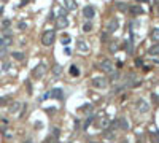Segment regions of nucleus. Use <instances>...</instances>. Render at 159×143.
I'll use <instances>...</instances> for the list:
<instances>
[{
	"instance_id": "nucleus-14",
	"label": "nucleus",
	"mask_w": 159,
	"mask_h": 143,
	"mask_svg": "<svg viewBox=\"0 0 159 143\" xmlns=\"http://www.w3.org/2000/svg\"><path fill=\"white\" fill-rule=\"evenodd\" d=\"M19 108H21V103H19V102H13V103L10 105V108H8V111H10L11 114H16V113L19 111Z\"/></svg>"
},
{
	"instance_id": "nucleus-39",
	"label": "nucleus",
	"mask_w": 159,
	"mask_h": 143,
	"mask_svg": "<svg viewBox=\"0 0 159 143\" xmlns=\"http://www.w3.org/2000/svg\"><path fill=\"white\" fill-rule=\"evenodd\" d=\"M24 143H32V141H24Z\"/></svg>"
},
{
	"instance_id": "nucleus-20",
	"label": "nucleus",
	"mask_w": 159,
	"mask_h": 143,
	"mask_svg": "<svg viewBox=\"0 0 159 143\" xmlns=\"http://www.w3.org/2000/svg\"><path fill=\"white\" fill-rule=\"evenodd\" d=\"M116 8H118L119 11H127V6H126V3H121V2H118V3H116Z\"/></svg>"
},
{
	"instance_id": "nucleus-7",
	"label": "nucleus",
	"mask_w": 159,
	"mask_h": 143,
	"mask_svg": "<svg viewBox=\"0 0 159 143\" xmlns=\"http://www.w3.org/2000/svg\"><path fill=\"white\" fill-rule=\"evenodd\" d=\"M137 108H139V111H140V113H147V111L150 110V106H148V103L145 102L143 99H140L139 102H137Z\"/></svg>"
},
{
	"instance_id": "nucleus-23",
	"label": "nucleus",
	"mask_w": 159,
	"mask_h": 143,
	"mask_svg": "<svg viewBox=\"0 0 159 143\" xmlns=\"http://www.w3.org/2000/svg\"><path fill=\"white\" fill-rule=\"evenodd\" d=\"M10 102V96H6V97H2L0 99V105H5V103H8Z\"/></svg>"
},
{
	"instance_id": "nucleus-35",
	"label": "nucleus",
	"mask_w": 159,
	"mask_h": 143,
	"mask_svg": "<svg viewBox=\"0 0 159 143\" xmlns=\"http://www.w3.org/2000/svg\"><path fill=\"white\" fill-rule=\"evenodd\" d=\"M105 138H108V140L113 138V134H105Z\"/></svg>"
},
{
	"instance_id": "nucleus-31",
	"label": "nucleus",
	"mask_w": 159,
	"mask_h": 143,
	"mask_svg": "<svg viewBox=\"0 0 159 143\" xmlns=\"http://www.w3.org/2000/svg\"><path fill=\"white\" fill-rule=\"evenodd\" d=\"M18 27L21 29V30H24V29H27V24H26V23H19V24H18Z\"/></svg>"
},
{
	"instance_id": "nucleus-29",
	"label": "nucleus",
	"mask_w": 159,
	"mask_h": 143,
	"mask_svg": "<svg viewBox=\"0 0 159 143\" xmlns=\"http://www.w3.org/2000/svg\"><path fill=\"white\" fill-rule=\"evenodd\" d=\"M59 134H60V131H59L57 127H56V129H53V137H56V138H57V137H59Z\"/></svg>"
},
{
	"instance_id": "nucleus-36",
	"label": "nucleus",
	"mask_w": 159,
	"mask_h": 143,
	"mask_svg": "<svg viewBox=\"0 0 159 143\" xmlns=\"http://www.w3.org/2000/svg\"><path fill=\"white\" fill-rule=\"evenodd\" d=\"M3 14V6H0V16Z\"/></svg>"
},
{
	"instance_id": "nucleus-5",
	"label": "nucleus",
	"mask_w": 159,
	"mask_h": 143,
	"mask_svg": "<svg viewBox=\"0 0 159 143\" xmlns=\"http://www.w3.org/2000/svg\"><path fill=\"white\" fill-rule=\"evenodd\" d=\"M83 16H85L86 19H92V18L95 16V10H94V6H91V5L85 6V8H83Z\"/></svg>"
},
{
	"instance_id": "nucleus-19",
	"label": "nucleus",
	"mask_w": 159,
	"mask_h": 143,
	"mask_svg": "<svg viewBox=\"0 0 159 143\" xmlns=\"http://www.w3.org/2000/svg\"><path fill=\"white\" fill-rule=\"evenodd\" d=\"M11 56H13V59H15V61H19V62H21V61H24V54H22V53H19V51H15Z\"/></svg>"
},
{
	"instance_id": "nucleus-40",
	"label": "nucleus",
	"mask_w": 159,
	"mask_h": 143,
	"mask_svg": "<svg viewBox=\"0 0 159 143\" xmlns=\"http://www.w3.org/2000/svg\"><path fill=\"white\" fill-rule=\"evenodd\" d=\"M157 14H159V8H157Z\"/></svg>"
},
{
	"instance_id": "nucleus-33",
	"label": "nucleus",
	"mask_w": 159,
	"mask_h": 143,
	"mask_svg": "<svg viewBox=\"0 0 159 143\" xmlns=\"http://www.w3.org/2000/svg\"><path fill=\"white\" fill-rule=\"evenodd\" d=\"M0 46H6V45H5V38H3V37H0Z\"/></svg>"
},
{
	"instance_id": "nucleus-2",
	"label": "nucleus",
	"mask_w": 159,
	"mask_h": 143,
	"mask_svg": "<svg viewBox=\"0 0 159 143\" xmlns=\"http://www.w3.org/2000/svg\"><path fill=\"white\" fill-rule=\"evenodd\" d=\"M46 70L48 68H46L45 64H38V65H35V68L32 70V76L37 78V80H38V78H43L45 73H46Z\"/></svg>"
},
{
	"instance_id": "nucleus-27",
	"label": "nucleus",
	"mask_w": 159,
	"mask_h": 143,
	"mask_svg": "<svg viewBox=\"0 0 159 143\" xmlns=\"http://www.w3.org/2000/svg\"><path fill=\"white\" fill-rule=\"evenodd\" d=\"M6 54V46H0V57H3Z\"/></svg>"
},
{
	"instance_id": "nucleus-22",
	"label": "nucleus",
	"mask_w": 159,
	"mask_h": 143,
	"mask_svg": "<svg viewBox=\"0 0 159 143\" xmlns=\"http://www.w3.org/2000/svg\"><path fill=\"white\" fill-rule=\"evenodd\" d=\"M83 30H85V32H91L92 30V24L91 23H86L85 26H83Z\"/></svg>"
},
{
	"instance_id": "nucleus-6",
	"label": "nucleus",
	"mask_w": 159,
	"mask_h": 143,
	"mask_svg": "<svg viewBox=\"0 0 159 143\" xmlns=\"http://www.w3.org/2000/svg\"><path fill=\"white\" fill-rule=\"evenodd\" d=\"M118 27H119V21L116 19V18H113V19L108 23L107 30H108V32H115V30H118Z\"/></svg>"
},
{
	"instance_id": "nucleus-25",
	"label": "nucleus",
	"mask_w": 159,
	"mask_h": 143,
	"mask_svg": "<svg viewBox=\"0 0 159 143\" xmlns=\"http://www.w3.org/2000/svg\"><path fill=\"white\" fill-rule=\"evenodd\" d=\"M10 24H11V21H10V19H5L3 23H2V26H3L5 29H8V27H10Z\"/></svg>"
},
{
	"instance_id": "nucleus-24",
	"label": "nucleus",
	"mask_w": 159,
	"mask_h": 143,
	"mask_svg": "<svg viewBox=\"0 0 159 143\" xmlns=\"http://www.w3.org/2000/svg\"><path fill=\"white\" fill-rule=\"evenodd\" d=\"M53 73H54V75H59V73H60V65H54Z\"/></svg>"
},
{
	"instance_id": "nucleus-32",
	"label": "nucleus",
	"mask_w": 159,
	"mask_h": 143,
	"mask_svg": "<svg viewBox=\"0 0 159 143\" xmlns=\"http://www.w3.org/2000/svg\"><path fill=\"white\" fill-rule=\"evenodd\" d=\"M46 143H56V137H50L46 140Z\"/></svg>"
},
{
	"instance_id": "nucleus-10",
	"label": "nucleus",
	"mask_w": 159,
	"mask_h": 143,
	"mask_svg": "<svg viewBox=\"0 0 159 143\" xmlns=\"http://www.w3.org/2000/svg\"><path fill=\"white\" fill-rule=\"evenodd\" d=\"M77 48L80 49V51H83V53H88L89 51V45H88L85 40H78L77 41Z\"/></svg>"
},
{
	"instance_id": "nucleus-30",
	"label": "nucleus",
	"mask_w": 159,
	"mask_h": 143,
	"mask_svg": "<svg viewBox=\"0 0 159 143\" xmlns=\"http://www.w3.org/2000/svg\"><path fill=\"white\" fill-rule=\"evenodd\" d=\"M151 99H153L154 103H159V96L157 94H151Z\"/></svg>"
},
{
	"instance_id": "nucleus-13",
	"label": "nucleus",
	"mask_w": 159,
	"mask_h": 143,
	"mask_svg": "<svg viewBox=\"0 0 159 143\" xmlns=\"http://www.w3.org/2000/svg\"><path fill=\"white\" fill-rule=\"evenodd\" d=\"M150 140L153 143H159V132L156 131V129H151L150 131Z\"/></svg>"
},
{
	"instance_id": "nucleus-12",
	"label": "nucleus",
	"mask_w": 159,
	"mask_h": 143,
	"mask_svg": "<svg viewBox=\"0 0 159 143\" xmlns=\"http://www.w3.org/2000/svg\"><path fill=\"white\" fill-rule=\"evenodd\" d=\"M56 19H57V29H65L68 26V21H67L65 16H59Z\"/></svg>"
},
{
	"instance_id": "nucleus-15",
	"label": "nucleus",
	"mask_w": 159,
	"mask_h": 143,
	"mask_svg": "<svg viewBox=\"0 0 159 143\" xmlns=\"http://www.w3.org/2000/svg\"><path fill=\"white\" fill-rule=\"evenodd\" d=\"M150 37H151V40H153V41H159V27H154L153 30H151Z\"/></svg>"
},
{
	"instance_id": "nucleus-38",
	"label": "nucleus",
	"mask_w": 159,
	"mask_h": 143,
	"mask_svg": "<svg viewBox=\"0 0 159 143\" xmlns=\"http://www.w3.org/2000/svg\"><path fill=\"white\" fill-rule=\"evenodd\" d=\"M154 3H157V5H159V0H154Z\"/></svg>"
},
{
	"instance_id": "nucleus-11",
	"label": "nucleus",
	"mask_w": 159,
	"mask_h": 143,
	"mask_svg": "<svg viewBox=\"0 0 159 143\" xmlns=\"http://www.w3.org/2000/svg\"><path fill=\"white\" fill-rule=\"evenodd\" d=\"M48 96H51V97H54V99H59V100L64 99V96H62V89H59V88L53 89L51 92H48Z\"/></svg>"
},
{
	"instance_id": "nucleus-21",
	"label": "nucleus",
	"mask_w": 159,
	"mask_h": 143,
	"mask_svg": "<svg viewBox=\"0 0 159 143\" xmlns=\"http://www.w3.org/2000/svg\"><path fill=\"white\" fill-rule=\"evenodd\" d=\"M60 41H62V45H68V43H70V37H68V35H62V38H60Z\"/></svg>"
},
{
	"instance_id": "nucleus-26",
	"label": "nucleus",
	"mask_w": 159,
	"mask_h": 143,
	"mask_svg": "<svg viewBox=\"0 0 159 143\" xmlns=\"http://www.w3.org/2000/svg\"><path fill=\"white\" fill-rule=\"evenodd\" d=\"M100 40H102V41H107V40H108V32H103V33L100 35Z\"/></svg>"
},
{
	"instance_id": "nucleus-28",
	"label": "nucleus",
	"mask_w": 159,
	"mask_h": 143,
	"mask_svg": "<svg viewBox=\"0 0 159 143\" xmlns=\"http://www.w3.org/2000/svg\"><path fill=\"white\" fill-rule=\"evenodd\" d=\"M100 126H102V127H108V126H110V121H108V119H102Z\"/></svg>"
},
{
	"instance_id": "nucleus-3",
	"label": "nucleus",
	"mask_w": 159,
	"mask_h": 143,
	"mask_svg": "<svg viewBox=\"0 0 159 143\" xmlns=\"http://www.w3.org/2000/svg\"><path fill=\"white\" fill-rule=\"evenodd\" d=\"M100 70L103 72V73H112V72L115 70V65H113V62L112 61H108V59H103L100 62Z\"/></svg>"
},
{
	"instance_id": "nucleus-16",
	"label": "nucleus",
	"mask_w": 159,
	"mask_h": 143,
	"mask_svg": "<svg viewBox=\"0 0 159 143\" xmlns=\"http://www.w3.org/2000/svg\"><path fill=\"white\" fill-rule=\"evenodd\" d=\"M68 73L72 76H80V68L73 64V65H70V68H68Z\"/></svg>"
},
{
	"instance_id": "nucleus-41",
	"label": "nucleus",
	"mask_w": 159,
	"mask_h": 143,
	"mask_svg": "<svg viewBox=\"0 0 159 143\" xmlns=\"http://www.w3.org/2000/svg\"><path fill=\"white\" fill-rule=\"evenodd\" d=\"M91 143H95V141H91Z\"/></svg>"
},
{
	"instance_id": "nucleus-8",
	"label": "nucleus",
	"mask_w": 159,
	"mask_h": 143,
	"mask_svg": "<svg viewBox=\"0 0 159 143\" xmlns=\"http://www.w3.org/2000/svg\"><path fill=\"white\" fill-rule=\"evenodd\" d=\"M64 8H65L67 11L77 10V2H75V0H64Z\"/></svg>"
},
{
	"instance_id": "nucleus-18",
	"label": "nucleus",
	"mask_w": 159,
	"mask_h": 143,
	"mask_svg": "<svg viewBox=\"0 0 159 143\" xmlns=\"http://www.w3.org/2000/svg\"><path fill=\"white\" fill-rule=\"evenodd\" d=\"M150 54L151 56H159V43H156V45H153L150 48Z\"/></svg>"
},
{
	"instance_id": "nucleus-37",
	"label": "nucleus",
	"mask_w": 159,
	"mask_h": 143,
	"mask_svg": "<svg viewBox=\"0 0 159 143\" xmlns=\"http://www.w3.org/2000/svg\"><path fill=\"white\" fill-rule=\"evenodd\" d=\"M121 143H129V140H123Z\"/></svg>"
},
{
	"instance_id": "nucleus-17",
	"label": "nucleus",
	"mask_w": 159,
	"mask_h": 143,
	"mask_svg": "<svg viewBox=\"0 0 159 143\" xmlns=\"http://www.w3.org/2000/svg\"><path fill=\"white\" fill-rule=\"evenodd\" d=\"M118 124H119V127L123 129V131H127V129H129V123H127V119H126V118L118 119Z\"/></svg>"
},
{
	"instance_id": "nucleus-34",
	"label": "nucleus",
	"mask_w": 159,
	"mask_h": 143,
	"mask_svg": "<svg viewBox=\"0 0 159 143\" xmlns=\"http://www.w3.org/2000/svg\"><path fill=\"white\" fill-rule=\"evenodd\" d=\"M142 64H143L142 59H137V61H135V65H142Z\"/></svg>"
},
{
	"instance_id": "nucleus-9",
	"label": "nucleus",
	"mask_w": 159,
	"mask_h": 143,
	"mask_svg": "<svg viewBox=\"0 0 159 143\" xmlns=\"http://www.w3.org/2000/svg\"><path fill=\"white\" fill-rule=\"evenodd\" d=\"M127 10L132 13L134 16H140V14L143 13V10H142V6H140V5H132V6H129Z\"/></svg>"
},
{
	"instance_id": "nucleus-4",
	"label": "nucleus",
	"mask_w": 159,
	"mask_h": 143,
	"mask_svg": "<svg viewBox=\"0 0 159 143\" xmlns=\"http://www.w3.org/2000/svg\"><path fill=\"white\" fill-rule=\"evenodd\" d=\"M92 88H95V89H103V88H107V80L105 78H94L92 80Z\"/></svg>"
},
{
	"instance_id": "nucleus-1",
	"label": "nucleus",
	"mask_w": 159,
	"mask_h": 143,
	"mask_svg": "<svg viewBox=\"0 0 159 143\" xmlns=\"http://www.w3.org/2000/svg\"><path fill=\"white\" fill-rule=\"evenodd\" d=\"M54 38H56V32H54L53 29H50V30H45L43 35H41V43H43L45 46H51Z\"/></svg>"
}]
</instances>
